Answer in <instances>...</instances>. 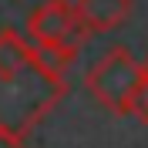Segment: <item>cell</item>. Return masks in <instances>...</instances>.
<instances>
[{
  "instance_id": "obj_2",
  "label": "cell",
  "mask_w": 148,
  "mask_h": 148,
  "mask_svg": "<svg viewBox=\"0 0 148 148\" xmlns=\"http://www.w3.org/2000/svg\"><path fill=\"white\" fill-rule=\"evenodd\" d=\"M88 37L91 30L81 24L71 0H44L27 17V40L40 51L44 64L54 67L57 74L71 67L77 51L88 44Z\"/></svg>"
},
{
  "instance_id": "obj_5",
  "label": "cell",
  "mask_w": 148,
  "mask_h": 148,
  "mask_svg": "<svg viewBox=\"0 0 148 148\" xmlns=\"http://www.w3.org/2000/svg\"><path fill=\"white\" fill-rule=\"evenodd\" d=\"M128 114H131V118H138L141 125H148V81H141V84H138V91L131 94Z\"/></svg>"
},
{
  "instance_id": "obj_1",
  "label": "cell",
  "mask_w": 148,
  "mask_h": 148,
  "mask_svg": "<svg viewBox=\"0 0 148 148\" xmlns=\"http://www.w3.org/2000/svg\"><path fill=\"white\" fill-rule=\"evenodd\" d=\"M67 94V77L17 30H0V131L27 138Z\"/></svg>"
},
{
  "instance_id": "obj_7",
  "label": "cell",
  "mask_w": 148,
  "mask_h": 148,
  "mask_svg": "<svg viewBox=\"0 0 148 148\" xmlns=\"http://www.w3.org/2000/svg\"><path fill=\"white\" fill-rule=\"evenodd\" d=\"M141 77H145V81H148V57H145V61H141Z\"/></svg>"
},
{
  "instance_id": "obj_3",
  "label": "cell",
  "mask_w": 148,
  "mask_h": 148,
  "mask_svg": "<svg viewBox=\"0 0 148 148\" xmlns=\"http://www.w3.org/2000/svg\"><path fill=\"white\" fill-rule=\"evenodd\" d=\"M141 64L135 61L128 47H111L91 64V71L84 74V88L91 91V98L111 114H128L131 94L138 91Z\"/></svg>"
},
{
  "instance_id": "obj_6",
  "label": "cell",
  "mask_w": 148,
  "mask_h": 148,
  "mask_svg": "<svg viewBox=\"0 0 148 148\" xmlns=\"http://www.w3.org/2000/svg\"><path fill=\"white\" fill-rule=\"evenodd\" d=\"M0 148H27V141L17 138V135H7V131H0Z\"/></svg>"
},
{
  "instance_id": "obj_4",
  "label": "cell",
  "mask_w": 148,
  "mask_h": 148,
  "mask_svg": "<svg viewBox=\"0 0 148 148\" xmlns=\"http://www.w3.org/2000/svg\"><path fill=\"white\" fill-rule=\"evenodd\" d=\"M74 10L91 34H108L128 20L131 0H74Z\"/></svg>"
}]
</instances>
